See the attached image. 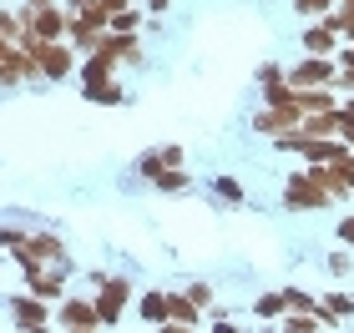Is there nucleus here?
Here are the masks:
<instances>
[{
  "label": "nucleus",
  "instance_id": "obj_1",
  "mask_svg": "<svg viewBox=\"0 0 354 333\" xmlns=\"http://www.w3.org/2000/svg\"><path fill=\"white\" fill-rule=\"evenodd\" d=\"M86 283L96 288V313H102V328H117L127 303H132V283L111 278V273H86Z\"/></svg>",
  "mask_w": 354,
  "mask_h": 333
},
{
  "label": "nucleus",
  "instance_id": "obj_2",
  "mask_svg": "<svg viewBox=\"0 0 354 333\" xmlns=\"http://www.w3.org/2000/svg\"><path fill=\"white\" fill-rule=\"evenodd\" d=\"M76 46L71 41H41L36 46V61H41V76L46 81H66V76H76Z\"/></svg>",
  "mask_w": 354,
  "mask_h": 333
},
{
  "label": "nucleus",
  "instance_id": "obj_3",
  "mask_svg": "<svg viewBox=\"0 0 354 333\" xmlns=\"http://www.w3.org/2000/svg\"><path fill=\"white\" fill-rule=\"evenodd\" d=\"M56 328H71V333L102 328V313H96V298H61V303H56Z\"/></svg>",
  "mask_w": 354,
  "mask_h": 333
},
{
  "label": "nucleus",
  "instance_id": "obj_4",
  "mask_svg": "<svg viewBox=\"0 0 354 333\" xmlns=\"http://www.w3.org/2000/svg\"><path fill=\"white\" fill-rule=\"evenodd\" d=\"M10 258L21 263V268H30V263H41V268H46V263H61V258H66V248H61L56 237H46V232H26V237H21V248H15Z\"/></svg>",
  "mask_w": 354,
  "mask_h": 333
},
{
  "label": "nucleus",
  "instance_id": "obj_5",
  "mask_svg": "<svg viewBox=\"0 0 354 333\" xmlns=\"http://www.w3.org/2000/svg\"><path fill=\"white\" fill-rule=\"evenodd\" d=\"M339 15H314V26L304 30V51L309 56H334L339 51Z\"/></svg>",
  "mask_w": 354,
  "mask_h": 333
},
{
  "label": "nucleus",
  "instance_id": "obj_6",
  "mask_svg": "<svg viewBox=\"0 0 354 333\" xmlns=\"http://www.w3.org/2000/svg\"><path fill=\"white\" fill-rule=\"evenodd\" d=\"M283 202H288V208H294V212H309V208H329V192H324V187H319L314 177H309V172H299V177H288V192H283Z\"/></svg>",
  "mask_w": 354,
  "mask_h": 333
},
{
  "label": "nucleus",
  "instance_id": "obj_7",
  "mask_svg": "<svg viewBox=\"0 0 354 333\" xmlns=\"http://www.w3.org/2000/svg\"><path fill=\"white\" fill-rule=\"evenodd\" d=\"M334 56H304L294 71H288V81L294 86H334Z\"/></svg>",
  "mask_w": 354,
  "mask_h": 333
},
{
  "label": "nucleus",
  "instance_id": "obj_8",
  "mask_svg": "<svg viewBox=\"0 0 354 333\" xmlns=\"http://www.w3.org/2000/svg\"><path fill=\"white\" fill-rule=\"evenodd\" d=\"M66 21H71V10L66 6H56V0H51V6H41L36 15H30V30H36V36L41 41H66Z\"/></svg>",
  "mask_w": 354,
  "mask_h": 333
},
{
  "label": "nucleus",
  "instance_id": "obj_9",
  "mask_svg": "<svg viewBox=\"0 0 354 333\" xmlns=\"http://www.w3.org/2000/svg\"><path fill=\"white\" fill-rule=\"evenodd\" d=\"M299 121H304L299 106H268V111H259V117H253V132L283 137V132H299Z\"/></svg>",
  "mask_w": 354,
  "mask_h": 333
},
{
  "label": "nucleus",
  "instance_id": "obj_10",
  "mask_svg": "<svg viewBox=\"0 0 354 333\" xmlns=\"http://www.w3.org/2000/svg\"><path fill=\"white\" fill-rule=\"evenodd\" d=\"M10 313H15V328H46V323H56V313L46 308V298H36V293L10 298Z\"/></svg>",
  "mask_w": 354,
  "mask_h": 333
},
{
  "label": "nucleus",
  "instance_id": "obj_11",
  "mask_svg": "<svg viewBox=\"0 0 354 333\" xmlns=\"http://www.w3.org/2000/svg\"><path fill=\"white\" fill-rule=\"evenodd\" d=\"M26 293L46 298V303H61V298H66V278H56V273H46L41 263H30L26 268Z\"/></svg>",
  "mask_w": 354,
  "mask_h": 333
},
{
  "label": "nucleus",
  "instance_id": "obj_12",
  "mask_svg": "<svg viewBox=\"0 0 354 333\" xmlns=\"http://www.w3.org/2000/svg\"><path fill=\"white\" fill-rule=\"evenodd\" d=\"M137 319L147 323V328H167V288H152V293H142L137 298Z\"/></svg>",
  "mask_w": 354,
  "mask_h": 333
},
{
  "label": "nucleus",
  "instance_id": "obj_13",
  "mask_svg": "<svg viewBox=\"0 0 354 333\" xmlns=\"http://www.w3.org/2000/svg\"><path fill=\"white\" fill-rule=\"evenodd\" d=\"M167 319L177 323V328H203L207 319H203V308L192 303L187 293H167Z\"/></svg>",
  "mask_w": 354,
  "mask_h": 333
},
{
  "label": "nucleus",
  "instance_id": "obj_14",
  "mask_svg": "<svg viewBox=\"0 0 354 333\" xmlns=\"http://www.w3.org/2000/svg\"><path fill=\"white\" fill-rule=\"evenodd\" d=\"M82 97H86V101H96V106H122V101H127V86H122V76H111V81L82 86Z\"/></svg>",
  "mask_w": 354,
  "mask_h": 333
},
{
  "label": "nucleus",
  "instance_id": "obj_15",
  "mask_svg": "<svg viewBox=\"0 0 354 333\" xmlns=\"http://www.w3.org/2000/svg\"><path fill=\"white\" fill-rule=\"evenodd\" d=\"M152 187H157V192H183V187H187V172H183V167H162V172L152 177Z\"/></svg>",
  "mask_w": 354,
  "mask_h": 333
},
{
  "label": "nucleus",
  "instance_id": "obj_16",
  "mask_svg": "<svg viewBox=\"0 0 354 333\" xmlns=\"http://www.w3.org/2000/svg\"><path fill=\"white\" fill-rule=\"evenodd\" d=\"M111 30H122V36H137V30H142V15H137L132 6L111 10Z\"/></svg>",
  "mask_w": 354,
  "mask_h": 333
},
{
  "label": "nucleus",
  "instance_id": "obj_17",
  "mask_svg": "<svg viewBox=\"0 0 354 333\" xmlns=\"http://www.w3.org/2000/svg\"><path fill=\"white\" fill-rule=\"evenodd\" d=\"M259 319H279V313H288V303H283V293H268V298H259Z\"/></svg>",
  "mask_w": 354,
  "mask_h": 333
},
{
  "label": "nucleus",
  "instance_id": "obj_18",
  "mask_svg": "<svg viewBox=\"0 0 354 333\" xmlns=\"http://www.w3.org/2000/svg\"><path fill=\"white\" fill-rule=\"evenodd\" d=\"M339 137H344L349 147H354V97H349V101L339 106Z\"/></svg>",
  "mask_w": 354,
  "mask_h": 333
},
{
  "label": "nucleus",
  "instance_id": "obj_19",
  "mask_svg": "<svg viewBox=\"0 0 354 333\" xmlns=\"http://www.w3.org/2000/svg\"><path fill=\"white\" fill-rule=\"evenodd\" d=\"M157 157H162V167H183V162H187V152L177 147V141H167V147H157Z\"/></svg>",
  "mask_w": 354,
  "mask_h": 333
},
{
  "label": "nucleus",
  "instance_id": "obj_20",
  "mask_svg": "<svg viewBox=\"0 0 354 333\" xmlns=\"http://www.w3.org/2000/svg\"><path fill=\"white\" fill-rule=\"evenodd\" d=\"M21 228H6V222H0V252H15V248H21Z\"/></svg>",
  "mask_w": 354,
  "mask_h": 333
},
{
  "label": "nucleus",
  "instance_id": "obj_21",
  "mask_svg": "<svg viewBox=\"0 0 354 333\" xmlns=\"http://www.w3.org/2000/svg\"><path fill=\"white\" fill-rule=\"evenodd\" d=\"M329 6H334V0H294L299 15H329Z\"/></svg>",
  "mask_w": 354,
  "mask_h": 333
},
{
  "label": "nucleus",
  "instance_id": "obj_22",
  "mask_svg": "<svg viewBox=\"0 0 354 333\" xmlns=\"http://www.w3.org/2000/svg\"><path fill=\"white\" fill-rule=\"evenodd\" d=\"M213 187H218V197H228V202H243V187H238L233 177H218Z\"/></svg>",
  "mask_w": 354,
  "mask_h": 333
},
{
  "label": "nucleus",
  "instance_id": "obj_23",
  "mask_svg": "<svg viewBox=\"0 0 354 333\" xmlns=\"http://www.w3.org/2000/svg\"><path fill=\"white\" fill-rule=\"evenodd\" d=\"M187 298H192V303H213V288H207V283H187Z\"/></svg>",
  "mask_w": 354,
  "mask_h": 333
},
{
  "label": "nucleus",
  "instance_id": "obj_24",
  "mask_svg": "<svg viewBox=\"0 0 354 333\" xmlns=\"http://www.w3.org/2000/svg\"><path fill=\"white\" fill-rule=\"evenodd\" d=\"M268 81H283V71L273 66V61H268V66H259V86H268Z\"/></svg>",
  "mask_w": 354,
  "mask_h": 333
},
{
  "label": "nucleus",
  "instance_id": "obj_25",
  "mask_svg": "<svg viewBox=\"0 0 354 333\" xmlns=\"http://www.w3.org/2000/svg\"><path fill=\"white\" fill-rule=\"evenodd\" d=\"M339 243L354 252V217H344V222H339Z\"/></svg>",
  "mask_w": 354,
  "mask_h": 333
},
{
  "label": "nucleus",
  "instance_id": "obj_26",
  "mask_svg": "<svg viewBox=\"0 0 354 333\" xmlns=\"http://www.w3.org/2000/svg\"><path fill=\"white\" fill-rule=\"evenodd\" d=\"M334 81H339V86H344V91H354V66H344V71H339V76H334Z\"/></svg>",
  "mask_w": 354,
  "mask_h": 333
},
{
  "label": "nucleus",
  "instance_id": "obj_27",
  "mask_svg": "<svg viewBox=\"0 0 354 333\" xmlns=\"http://www.w3.org/2000/svg\"><path fill=\"white\" fill-rule=\"evenodd\" d=\"M167 6H172V0H147V10H152V15H167Z\"/></svg>",
  "mask_w": 354,
  "mask_h": 333
},
{
  "label": "nucleus",
  "instance_id": "obj_28",
  "mask_svg": "<svg viewBox=\"0 0 354 333\" xmlns=\"http://www.w3.org/2000/svg\"><path fill=\"white\" fill-rule=\"evenodd\" d=\"M86 6H96V0H71V6H66V10H86Z\"/></svg>",
  "mask_w": 354,
  "mask_h": 333
},
{
  "label": "nucleus",
  "instance_id": "obj_29",
  "mask_svg": "<svg viewBox=\"0 0 354 333\" xmlns=\"http://www.w3.org/2000/svg\"><path fill=\"white\" fill-rule=\"evenodd\" d=\"M10 46H15V41H10V36H0V56H6V51H10Z\"/></svg>",
  "mask_w": 354,
  "mask_h": 333
},
{
  "label": "nucleus",
  "instance_id": "obj_30",
  "mask_svg": "<svg viewBox=\"0 0 354 333\" xmlns=\"http://www.w3.org/2000/svg\"><path fill=\"white\" fill-rule=\"evenodd\" d=\"M0 6H21V0H0Z\"/></svg>",
  "mask_w": 354,
  "mask_h": 333
}]
</instances>
